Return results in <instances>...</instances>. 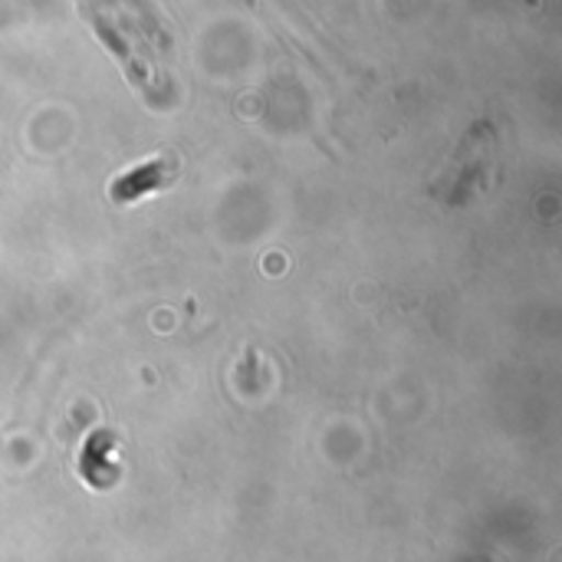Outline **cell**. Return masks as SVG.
<instances>
[{
    "mask_svg": "<svg viewBox=\"0 0 562 562\" xmlns=\"http://www.w3.org/2000/svg\"><path fill=\"white\" fill-rule=\"evenodd\" d=\"M86 13H89L86 20L92 23L95 36L102 40V46H105V49L122 63L125 79H128L135 89H142V92H151V69H148V63H145L142 56H135V53H132V46H128L125 33L119 30V23H115L112 16H105V13H99L95 7H89Z\"/></svg>",
    "mask_w": 562,
    "mask_h": 562,
    "instance_id": "6da1fadb",
    "label": "cell"
},
{
    "mask_svg": "<svg viewBox=\"0 0 562 562\" xmlns=\"http://www.w3.org/2000/svg\"><path fill=\"white\" fill-rule=\"evenodd\" d=\"M168 181H171V165H168L165 158H151V161H142V165L122 171V175L112 181L109 194H112V201H119V204H132V201H138V198H145V194L165 188Z\"/></svg>",
    "mask_w": 562,
    "mask_h": 562,
    "instance_id": "7a4b0ae2",
    "label": "cell"
}]
</instances>
